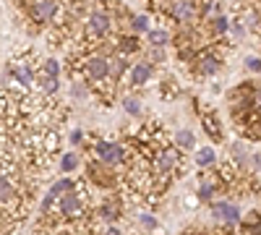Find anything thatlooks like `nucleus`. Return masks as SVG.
<instances>
[{"label": "nucleus", "mask_w": 261, "mask_h": 235, "mask_svg": "<svg viewBox=\"0 0 261 235\" xmlns=\"http://www.w3.org/2000/svg\"><path fill=\"white\" fill-rule=\"evenodd\" d=\"M16 3L24 8L34 27H58L63 21V0H16Z\"/></svg>", "instance_id": "1"}, {"label": "nucleus", "mask_w": 261, "mask_h": 235, "mask_svg": "<svg viewBox=\"0 0 261 235\" xmlns=\"http://www.w3.org/2000/svg\"><path fill=\"white\" fill-rule=\"evenodd\" d=\"M206 8H209V3H204V0H170V3H167V16L175 21V24L188 27Z\"/></svg>", "instance_id": "2"}, {"label": "nucleus", "mask_w": 261, "mask_h": 235, "mask_svg": "<svg viewBox=\"0 0 261 235\" xmlns=\"http://www.w3.org/2000/svg\"><path fill=\"white\" fill-rule=\"evenodd\" d=\"M110 32H113V13L107 8H97L86 16V24H84L86 42H99L105 37H110Z\"/></svg>", "instance_id": "3"}, {"label": "nucleus", "mask_w": 261, "mask_h": 235, "mask_svg": "<svg viewBox=\"0 0 261 235\" xmlns=\"http://www.w3.org/2000/svg\"><path fill=\"white\" fill-rule=\"evenodd\" d=\"M196 63H193V73L196 76H214L217 71L222 68V53H217V50H212V47H206V50H201L199 55L193 58Z\"/></svg>", "instance_id": "4"}, {"label": "nucleus", "mask_w": 261, "mask_h": 235, "mask_svg": "<svg viewBox=\"0 0 261 235\" xmlns=\"http://www.w3.org/2000/svg\"><path fill=\"white\" fill-rule=\"evenodd\" d=\"M94 154L99 162L105 165H110V167H118L125 162V152H123V146L115 144V141H97L94 144Z\"/></svg>", "instance_id": "5"}, {"label": "nucleus", "mask_w": 261, "mask_h": 235, "mask_svg": "<svg viewBox=\"0 0 261 235\" xmlns=\"http://www.w3.org/2000/svg\"><path fill=\"white\" fill-rule=\"evenodd\" d=\"M89 178L94 180V186L99 188H115V167L105 165V162H89Z\"/></svg>", "instance_id": "6"}, {"label": "nucleus", "mask_w": 261, "mask_h": 235, "mask_svg": "<svg viewBox=\"0 0 261 235\" xmlns=\"http://www.w3.org/2000/svg\"><path fill=\"white\" fill-rule=\"evenodd\" d=\"M212 215H214L217 220L227 222V225H238V222H241V212H238V206H232L230 201H217V204H212Z\"/></svg>", "instance_id": "7"}, {"label": "nucleus", "mask_w": 261, "mask_h": 235, "mask_svg": "<svg viewBox=\"0 0 261 235\" xmlns=\"http://www.w3.org/2000/svg\"><path fill=\"white\" fill-rule=\"evenodd\" d=\"M97 215H99L107 225H115V222L120 220V215H123V201H120V199H107V201H102L99 209H97Z\"/></svg>", "instance_id": "8"}, {"label": "nucleus", "mask_w": 261, "mask_h": 235, "mask_svg": "<svg viewBox=\"0 0 261 235\" xmlns=\"http://www.w3.org/2000/svg\"><path fill=\"white\" fill-rule=\"evenodd\" d=\"M151 73H154L151 63H136V66H130V87H144L151 79Z\"/></svg>", "instance_id": "9"}, {"label": "nucleus", "mask_w": 261, "mask_h": 235, "mask_svg": "<svg viewBox=\"0 0 261 235\" xmlns=\"http://www.w3.org/2000/svg\"><path fill=\"white\" fill-rule=\"evenodd\" d=\"M201 120H204V131L209 134V139L212 141H222V128H220V123H217L214 113H201Z\"/></svg>", "instance_id": "10"}, {"label": "nucleus", "mask_w": 261, "mask_h": 235, "mask_svg": "<svg viewBox=\"0 0 261 235\" xmlns=\"http://www.w3.org/2000/svg\"><path fill=\"white\" fill-rule=\"evenodd\" d=\"M125 68H128V60H125V55H113L110 58V81H113V87L120 81V76L125 73Z\"/></svg>", "instance_id": "11"}, {"label": "nucleus", "mask_w": 261, "mask_h": 235, "mask_svg": "<svg viewBox=\"0 0 261 235\" xmlns=\"http://www.w3.org/2000/svg\"><path fill=\"white\" fill-rule=\"evenodd\" d=\"M58 73H60V63L50 58V60H45V66L39 71V81L42 79H58Z\"/></svg>", "instance_id": "12"}, {"label": "nucleus", "mask_w": 261, "mask_h": 235, "mask_svg": "<svg viewBox=\"0 0 261 235\" xmlns=\"http://www.w3.org/2000/svg\"><path fill=\"white\" fill-rule=\"evenodd\" d=\"M214 160H217V154H214V149H209V146L199 149V154H196V165L199 167H212Z\"/></svg>", "instance_id": "13"}, {"label": "nucleus", "mask_w": 261, "mask_h": 235, "mask_svg": "<svg viewBox=\"0 0 261 235\" xmlns=\"http://www.w3.org/2000/svg\"><path fill=\"white\" fill-rule=\"evenodd\" d=\"M167 39H170L167 29H151V32H149V42H151V47H165V45H167Z\"/></svg>", "instance_id": "14"}, {"label": "nucleus", "mask_w": 261, "mask_h": 235, "mask_svg": "<svg viewBox=\"0 0 261 235\" xmlns=\"http://www.w3.org/2000/svg\"><path fill=\"white\" fill-rule=\"evenodd\" d=\"M230 29V21H227V16H220V13H217L214 18H212V32L217 34V37H220V34H225Z\"/></svg>", "instance_id": "15"}, {"label": "nucleus", "mask_w": 261, "mask_h": 235, "mask_svg": "<svg viewBox=\"0 0 261 235\" xmlns=\"http://www.w3.org/2000/svg\"><path fill=\"white\" fill-rule=\"evenodd\" d=\"M60 167H63V173H73V170L79 167V154H76V152L63 154V160H60Z\"/></svg>", "instance_id": "16"}, {"label": "nucleus", "mask_w": 261, "mask_h": 235, "mask_svg": "<svg viewBox=\"0 0 261 235\" xmlns=\"http://www.w3.org/2000/svg\"><path fill=\"white\" fill-rule=\"evenodd\" d=\"M130 29H134L136 34H141V32L149 34V32H151V29H149V18H146V16H130Z\"/></svg>", "instance_id": "17"}, {"label": "nucleus", "mask_w": 261, "mask_h": 235, "mask_svg": "<svg viewBox=\"0 0 261 235\" xmlns=\"http://www.w3.org/2000/svg\"><path fill=\"white\" fill-rule=\"evenodd\" d=\"M175 144H178L180 149H191V146L196 144V139H193V134H191V131H186V128H183V131H178V134H175Z\"/></svg>", "instance_id": "18"}, {"label": "nucleus", "mask_w": 261, "mask_h": 235, "mask_svg": "<svg viewBox=\"0 0 261 235\" xmlns=\"http://www.w3.org/2000/svg\"><path fill=\"white\" fill-rule=\"evenodd\" d=\"M123 108H125L128 115H139V113H141V102H139L136 97H125V99H123Z\"/></svg>", "instance_id": "19"}, {"label": "nucleus", "mask_w": 261, "mask_h": 235, "mask_svg": "<svg viewBox=\"0 0 261 235\" xmlns=\"http://www.w3.org/2000/svg\"><path fill=\"white\" fill-rule=\"evenodd\" d=\"M232 157H235L238 162H241V165H248V160H251L243 144H235V146H232Z\"/></svg>", "instance_id": "20"}, {"label": "nucleus", "mask_w": 261, "mask_h": 235, "mask_svg": "<svg viewBox=\"0 0 261 235\" xmlns=\"http://www.w3.org/2000/svg\"><path fill=\"white\" fill-rule=\"evenodd\" d=\"M212 194H214V186H212V183H201V188H199V199H201V201H209Z\"/></svg>", "instance_id": "21"}, {"label": "nucleus", "mask_w": 261, "mask_h": 235, "mask_svg": "<svg viewBox=\"0 0 261 235\" xmlns=\"http://www.w3.org/2000/svg\"><path fill=\"white\" fill-rule=\"evenodd\" d=\"M139 222H141L146 230H154V227H157V220L151 217V215H139Z\"/></svg>", "instance_id": "22"}, {"label": "nucleus", "mask_w": 261, "mask_h": 235, "mask_svg": "<svg viewBox=\"0 0 261 235\" xmlns=\"http://www.w3.org/2000/svg\"><path fill=\"white\" fill-rule=\"evenodd\" d=\"M246 68L248 71H261V58H253V55L246 58Z\"/></svg>", "instance_id": "23"}, {"label": "nucleus", "mask_w": 261, "mask_h": 235, "mask_svg": "<svg viewBox=\"0 0 261 235\" xmlns=\"http://www.w3.org/2000/svg\"><path fill=\"white\" fill-rule=\"evenodd\" d=\"M151 60H157V63H162V60H165V53H162V47H151Z\"/></svg>", "instance_id": "24"}, {"label": "nucleus", "mask_w": 261, "mask_h": 235, "mask_svg": "<svg viewBox=\"0 0 261 235\" xmlns=\"http://www.w3.org/2000/svg\"><path fill=\"white\" fill-rule=\"evenodd\" d=\"M105 235H120V227H115V225H110L105 230Z\"/></svg>", "instance_id": "25"}, {"label": "nucleus", "mask_w": 261, "mask_h": 235, "mask_svg": "<svg viewBox=\"0 0 261 235\" xmlns=\"http://www.w3.org/2000/svg\"><path fill=\"white\" fill-rule=\"evenodd\" d=\"M81 139H84V134H81V131H73V134H71V141H73V144H79Z\"/></svg>", "instance_id": "26"}, {"label": "nucleus", "mask_w": 261, "mask_h": 235, "mask_svg": "<svg viewBox=\"0 0 261 235\" xmlns=\"http://www.w3.org/2000/svg\"><path fill=\"white\" fill-rule=\"evenodd\" d=\"M253 89H256V105H258V108H261V84H256Z\"/></svg>", "instance_id": "27"}, {"label": "nucleus", "mask_w": 261, "mask_h": 235, "mask_svg": "<svg viewBox=\"0 0 261 235\" xmlns=\"http://www.w3.org/2000/svg\"><path fill=\"white\" fill-rule=\"evenodd\" d=\"M58 235H71V232H68V230H65V232H63V230L58 227Z\"/></svg>", "instance_id": "28"}, {"label": "nucleus", "mask_w": 261, "mask_h": 235, "mask_svg": "<svg viewBox=\"0 0 261 235\" xmlns=\"http://www.w3.org/2000/svg\"><path fill=\"white\" fill-rule=\"evenodd\" d=\"M222 235H227V232H222Z\"/></svg>", "instance_id": "29"}, {"label": "nucleus", "mask_w": 261, "mask_h": 235, "mask_svg": "<svg viewBox=\"0 0 261 235\" xmlns=\"http://www.w3.org/2000/svg\"><path fill=\"white\" fill-rule=\"evenodd\" d=\"M167 3H170V0H167Z\"/></svg>", "instance_id": "30"}]
</instances>
